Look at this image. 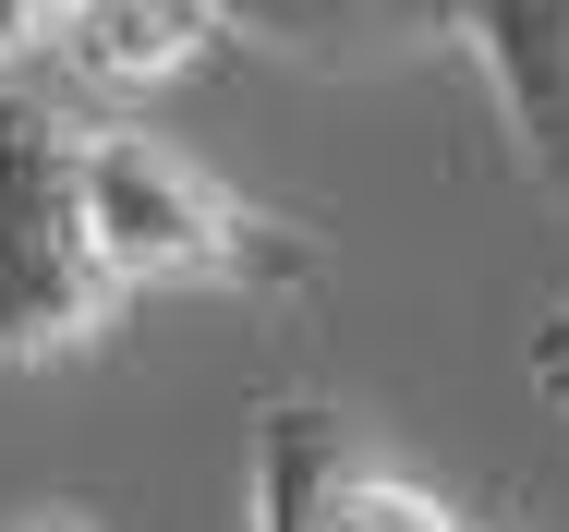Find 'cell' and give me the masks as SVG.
<instances>
[{"label": "cell", "mask_w": 569, "mask_h": 532, "mask_svg": "<svg viewBox=\"0 0 569 532\" xmlns=\"http://www.w3.org/2000/svg\"><path fill=\"white\" fill-rule=\"evenodd\" d=\"M86 230L110 291H230V303H303L316 291V242L279 207H242L207 158H182L170 133L86 121Z\"/></svg>", "instance_id": "obj_1"}, {"label": "cell", "mask_w": 569, "mask_h": 532, "mask_svg": "<svg viewBox=\"0 0 569 532\" xmlns=\"http://www.w3.org/2000/svg\"><path fill=\"white\" fill-rule=\"evenodd\" d=\"M121 315L98 230H86V121L24 61L0 73V363H73Z\"/></svg>", "instance_id": "obj_2"}, {"label": "cell", "mask_w": 569, "mask_h": 532, "mask_svg": "<svg viewBox=\"0 0 569 532\" xmlns=\"http://www.w3.org/2000/svg\"><path fill=\"white\" fill-rule=\"evenodd\" d=\"M254 532H460V509L400 460H376L351 412L279 400L254 424Z\"/></svg>", "instance_id": "obj_3"}, {"label": "cell", "mask_w": 569, "mask_h": 532, "mask_svg": "<svg viewBox=\"0 0 569 532\" xmlns=\"http://www.w3.org/2000/svg\"><path fill=\"white\" fill-rule=\"evenodd\" d=\"M207 49H219V12L207 0H61L49 37H37V73L61 98H158Z\"/></svg>", "instance_id": "obj_4"}, {"label": "cell", "mask_w": 569, "mask_h": 532, "mask_svg": "<svg viewBox=\"0 0 569 532\" xmlns=\"http://www.w3.org/2000/svg\"><path fill=\"white\" fill-rule=\"evenodd\" d=\"M460 49L485 61V86L509 109L521 170L569 194V0H460Z\"/></svg>", "instance_id": "obj_5"}, {"label": "cell", "mask_w": 569, "mask_h": 532, "mask_svg": "<svg viewBox=\"0 0 569 532\" xmlns=\"http://www.w3.org/2000/svg\"><path fill=\"white\" fill-rule=\"evenodd\" d=\"M219 37L291 49V61H425L460 49V0H207Z\"/></svg>", "instance_id": "obj_6"}, {"label": "cell", "mask_w": 569, "mask_h": 532, "mask_svg": "<svg viewBox=\"0 0 569 532\" xmlns=\"http://www.w3.org/2000/svg\"><path fill=\"white\" fill-rule=\"evenodd\" d=\"M49 12H61V0H0V73H24V61H37Z\"/></svg>", "instance_id": "obj_7"}, {"label": "cell", "mask_w": 569, "mask_h": 532, "mask_svg": "<svg viewBox=\"0 0 569 532\" xmlns=\"http://www.w3.org/2000/svg\"><path fill=\"white\" fill-rule=\"evenodd\" d=\"M533 388H546V400H569V303L533 327Z\"/></svg>", "instance_id": "obj_8"}, {"label": "cell", "mask_w": 569, "mask_h": 532, "mask_svg": "<svg viewBox=\"0 0 569 532\" xmlns=\"http://www.w3.org/2000/svg\"><path fill=\"white\" fill-rule=\"evenodd\" d=\"M12 532H110V521H86V509H37V521H12Z\"/></svg>", "instance_id": "obj_9"}]
</instances>
